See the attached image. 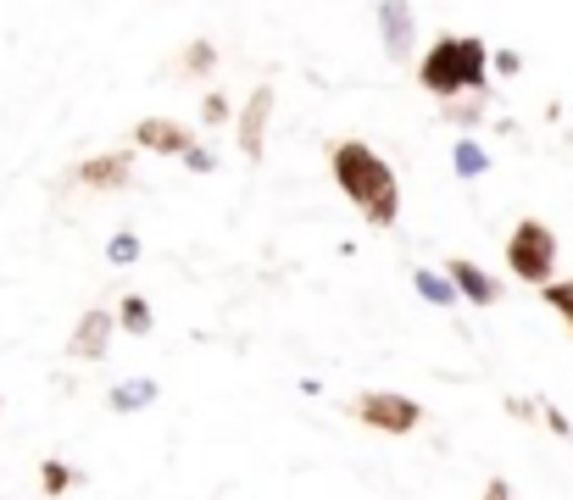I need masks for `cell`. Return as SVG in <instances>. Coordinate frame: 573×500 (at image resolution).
Segmentation results:
<instances>
[{
	"label": "cell",
	"instance_id": "6da1fadb",
	"mask_svg": "<svg viewBox=\"0 0 573 500\" xmlns=\"http://www.w3.org/2000/svg\"><path fill=\"white\" fill-rule=\"evenodd\" d=\"M329 173H334V184L351 195V206L373 228H395V217H401V184H395L390 162L368 140H340L334 156H329Z\"/></svg>",
	"mask_w": 573,
	"mask_h": 500
},
{
	"label": "cell",
	"instance_id": "8992f818",
	"mask_svg": "<svg viewBox=\"0 0 573 500\" xmlns=\"http://www.w3.org/2000/svg\"><path fill=\"white\" fill-rule=\"evenodd\" d=\"M379 34H384V51L390 62H412V45H418V12L401 7V0H384V7L373 12Z\"/></svg>",
	"mask_w": 573,
	"mask_h": 500
},
{
	"label": "cell",
	"instance_id": "5bb4252c",
	"mask_svg": "<svg viewBox=\"0 0 573 500\" xmlns=\"http://www.w3.org/2000/svg\"><path fill=\"white\" fill-rule=\"evenodd\" d=\"M151 323H157L151 300H145V295H123V306H118V328H123V334H134V339H145V334H151Z\"/></svg>",
	"mask_w": 573,
	"mask_h": 500
},
{
	"label": "cell",
	"instance_id": "4fadbf2b",
	"mask_svg": "<svg viewBox=\"0 0 573 500\" xmlns=\"http://www.w3.org/2000/svg\"><path fill=\"white\" fill-rule=\"evenodd\" d=\"M451 167H456V178H479V173H490V151L462 134V140L451 145Z\"/></svg>",
	"mask_w": 573,
	"mask_h": 500
},
{
	"label": "cell",
	"instance_id": "cb8c5ba5",
	"mask_svg": "<svg viewBox=\"0 0 573 500\" xmlns=\"http://www.w3.org/2000/svg\"><path fill=\"white\" fill-rule=\"evenodd\" d=\"M484 500H512V483H506V478H490V483H484Z\"/></svg>",
	"mask_w": 573,
	"mask_h": 500
},
{
	"label": "cell",
	"instance_id": "ac0fdd59",
	"mask_svg": "<svg viewBox=\"0 0 573 500\" xmlns=\"http://www.w3.org/2000/svg\"><path fill=\"white\" fill-rule=\"evenodd\" d=\"M107 262H112V267H134V262H140V234H129V228H123V234H112Z\"/></svg>",
	"mask_w": 573,
	"mask_h": 500
},
{
	"label": "cell",
	"instance_id": "2e32d148",
	"mask_svg": "<svg viewBox=\"0 0 573 500\" xmlns=\"http://www.w3.org/2000/svg\"><path fill=\"white\" fill-rule=\"evenodd\" d=\"M490 106V95H462V101H451V106H440V118L445 123H456V129H468V123H479V112Z\"/></svg>",
	"mask_w": 573,
	"mask_h": 500
},
{
	"label": "cell",
	"instance_id": "277c9868",
	"mask_svg": "<svg viewBox=\"0 0 573 500\" xmlns=\"http://www.w3.org/2000/svg\"><path fill=\"white\" fill-rule=\"evenodd\" d=\"M351 411L379 433H412L423 422V406L412 395H395V389H368L362 400H351Z\"/></svg>",
	"mask_w": 573,
	"mask_h": 500
},
{
	"label": "cell",
	"instance_id": "52a82bcc",
	"mask_svg": "<svg viewBox=\"0 0 573 500\" xmlns=\"http://www.w3.org/2000/svg\"><path fill=\"white\" fill-rule=\"evenodd\" d=\"M73 184H84V190H129V184H134V156H129V151L90 156V162L73 167Z\"/></svg>",
	"mask_w": 573,
	"mask_h": 500
},
{
	"label": "cell",
	"instance_id": "30bf717a",
	"mask_svg": "<svg viewBox=\"0 0 573 500\" xmlns=\"http://www.w3.org/2000/svg\"><path fill=\"white\" fill-rule=\"evenodd\" d=\"M445 278L456 284V295H462L468 306H495V300H501V284H495L479 262H468V256H451V262H445Z\"/></svg>",
	"mask_w": 573,
	"mask_h": 500
},
{
	"label": "cell",
	"instance_id": "d6986e66",
	"mask_svg": "<svg viewBox=\"0 0 573 500\" xmlns=\"http://www.w3.org/2000/svg\"><path fill=\"white\" fill-rule=\"evenodd\" d=\"M212 62H218V51H212V45H207V40H195V45H190V51H184V68H190V73H207V68H212Z\"/></svg>",
	"mask_w": 573,
	"mask_h": 500
},
{
	"label": "cell",
	"instance_id": "e0dca14e",
	"mask_svg": "<svg viewBox=\"0 0 573 500\" xmlns=\"http://www.w3.org/2000/svg\"><path fill=\"white\" fill-rule=\"evenodd\" d=\"M540 300H545V306H551V312H556L567 328H573V278H556V284H545V289H540Z\"/></svg>",
	"mask_w": 573,
	"mask_h": 500
},
{
	"label": "cell",
	"instance_id": "9a60e30c",
	"mask_svg": "<svg viewBox=\"0 0 573 500\" xmlns=\"http://www.w3.org/2000/svg\"><path fill=\"white\" fill-rule=\"evenodd\" d=\"M73 483H79V472H73L68 461H57V456H51V461H40V489H46L51 500H57V494H68Z\"/></svg>",
	"mask_w": 573,
	"mask_h": 500
},
{
	"label": "cell",
	"instance_id": "ba28073f",
	"mask_svg": "<svg viewBox=\"0 0 573 500\" xmlns=\"http://www.w3.org/2000/svg\"><path fill=\"white\" fill-rule=\"evenodd\" d=\"M112 328H118V312H107V306H90V312L79 317L73 339H68V356H73V361H101V356H107V339H112Z\"/></svg>",
	"mask_w": 573,
	"mask_h": 500
},
{
	"label": "cell",
	"instance_id": "603a6c76",
	"mask_svg": "<svg viewBox=\"0 0 573 500\" xmlns=\"http://www.w3.org/2000/svg\"><path fill=\"white\" fill-rule=\"evenodd\" d=\"M545 428H551V433H562V439H573V422H567L556 406H545Z\"/></svg>",
	"mask_w": 573,
	"mask_h": 500
},
{
	"label": "cell",
	"instance_id": "8fae6325",
	"mask_svg": "<svg viewBox=\"0 0 573 500\" xmlns=\"http://www.w3.org/2000/svg\"><path fill=\"white\" fill-rule=\"evenodd\" d=\"M151 400H157V378H123V384L107 395L112 411H145Z\"/></svg>",
	"mask_w": 573,
	"mask_h": 500
},
{
	"label": "cell",
	"instance_id": "7a4b0ae2",
	"mask_svg": "<svg viewBox=\"0 0 573 500\" xmlns=\"http://www.w3.org/2000/svg\"><path fill=\"white\" fill-rule=\"evenodd\" d=\"M484 73H490V45H484L479 34H440V40L429 45V57L418 62V84H423L440 106H451V101H462V95H490Z\"/></svg>",
	"mask_w": 573,
	"mask_h": 500
},
{
	"label": "cell",
	"instance_id": "9c48e42d",
	"mask_svg": "<svg viewBox=\"0 0 573 500\" xmlns=\"http://www.w3.org/2000/svg\"><path fill=\"white\" fill-rule=\"evenodd\" d=\"M134 145H140V151H157V156H190V151H195V134H190L184 123H173V118H145V123H134Z\"/></svg>",
	"mask_w": 573,
	"mask_h": 500
},
{
	"label": "cell",
	"instance_id": "7c38bea8",
	"mask_svg": "<svg viewBox=\"0 0 573 500\" xmlns=\"http://www.w3.org/2000/svg\"><path fill=\"white\" fill-rule=\"evenodd\" d=\"M412 289H418L429 306H462V295H456V284H451L445 273H429V267H418V273H412Z\"/></svg>",
	"mask_w": 573,
	"mask_h": 500
},
{
	"label": "cell",
	"instance_id": "ffe728a7",
	"mask_svg": "<svg viewBox=\"0 0 573 500\" xmlns=\"http://www.w3.org/2000/svg\"><path fill=\"white\" fill-rule=\"evenodd\" d=\"M201 123H212V129H218V123H229V95H218V90H212V95L201 101Z\"/></svg>",
	"mask_w": 573,
	"mask_h": 500
},
{
	"label": "cell",
	"instance_id": "44dd1931",
	"mask_svg": "<svg viewBox=\"0 0 573 500\" xmlns=\"http://www.w3.org/2000/svg\"><path fill=\"white\" fill-rule=\"evenodd\" d=\"M490 68H495L501 79H512V73L523 68V57H517V51H495V57H490Z\"/></svg>",
	"mask_w": 573,
	"mask_h": 500
},
{
	"label": "cell",
	"instance_id": "5b68a950",
	"mask_svg": "<svg viewBox=\"0 0 573 500\" xmlns=\"http://www.w3.org/2000/svg\"><path fill=\"white\" fill-rule=\"evenodd\" d=\"M268 123H273V90L257 84L251 101H245V112H240V123H234V140H240V156H245V162H262V151H268Z\"/></svg>",
	"mask_w": 573,
	"mask_h": 500
},
{
	"label": "cell",
	"instance_id": "3957f363",
	"mask_svg": "<svg viewBox=\"0 0 573 500\" xmlns=\"http://www.w3.org/2000/svg\"><path fill=\"white\" fill-rule=\"evenodd\" d=\"M506 267H512V278H523V284H534V289L556 284V278H551V273H556V234H551L540 217H523V223L506 234Z\"/></svg>",
	"mask_w": 573,
	"mask_h": 500
},
{
	"label": "cell",
	"instance_id": "7402d4cb",
	"mask_svg": "<svg viewBox=\"0 0 573 500\" xmlns=\"http://www.w3.org/2000/svg\"><path fill=\"white\" fill-rule=\"evenodd\" d=\"M184 167H190V173H212V167H218V156H212L207 145H195V151L184 156Z\"/></svg>",
	"mask_w": 573,
	"mask_h": 500
}]
</instances>
